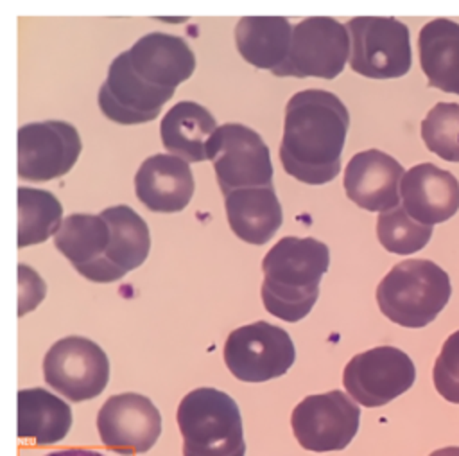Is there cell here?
<instances>
[{"label":"cell","instance_id":"18","mask_svg":"<svg viewBox=\"0 0 459 456\" xmlns=\"http://www.w3.org/2000/svg\"><path fill=\"white\" fill-rule=\"evenodd\" d=\"M403 210L421 224H439L459 210V181L430 162L411 167L400 183Z\"/></svg>","mask_w":459,"mask_h":456},{"label":"cell","instance_id":"13","mask_svg":"<svg viewBox=\"0 0 459 456\" xmlns=\"http://www.w3.org/2000/svg\"><path fill=\"white\" fill-rule=\"evenodd\" d=\"M100 442L118 454L147 452L161 434V415L152 400L140 393L109 397L99 409Z\"/></svg>","mask_w":459,"mask_h":456},{"label":"cell","instance_id":"29","mask_svg":"<svg viewBox=\"0 0 459 456\" xmlns=\"http://www.w3.org/2000/svg\"><path fill=\"white\" fill-rule=\"evenodd\" d=\"M432 381L445 400L459 404V330L445 339L434 363Z\"/></svg>","mask_w":459,"mask_h":456},{"label":"cell","instance_id":"14","mask_svg":"<svg viewBox=\"0 0 459 456\" xmlns=\"http://www.w3.org/2000/svg\"><path fill=\"white\" fill-rule=\"evenodd\" d=\"M134 75L151 88L174 93L178 84L186 81L195 68V56L190 45L172 34L149 32L126 50Z\"/></svg>","mask_w":459,"mask_h":456},{"label":"cell","instance_id":"1","mask_svg":"<svg viewBox=\"0 0 459 456\" xmlns=\"http://www.w3.org/2000/svg\"><path fill=\"white\" fill-rule=\"evenodd\" d=\"M350 126L344 102L326 90H303L285 106L280 160L287 174L307 185L332 181Z\"/></svg>","mask_w":459,"mask_h":456},{"label":"cell","instance_id":"30","mask_svg":"<svg viewBox=\"0 0 459 456\" xmlns=\"http://www.w3.org/2000/svg\"><path fill=\"white\" fill-rule=\"evenodd\" d=\"M47 456H104L99 451L93 449H82V447H70V449H61V451H54L48 452Z\"/></svg>","mask_w":459,"mask_h":456},{"label":"cell","instance_id":"11","mask_svg":"<svg viewBox=\"0 0 459 456\" xmlns=\"http://www.w3.org/2000/svg\"><path fill=\"white\" fill-rule=\"evenodd\" d=\"M416 379L409 354L396 346H375L353 355L342 372L348 395L366 406L378 408L405 393Z\"/></svg>","mask_w":459,"mask_h":456},{"label":"cell","instance_id":"3","mask_svg":"<svg viewBox=\"0 0 459 456\" xmlns=\"http://www.w3.org/2000/svg\"><path fill=\"white\" fill-rule=\"evenodd\" d=\"M450 296L448 273L429 259L398 262L377 287L382 314L407 329H421L434 321Z\"/></svg>","mask_w":459,"mask_h":456},{"label":"cell","instance_id":"10","mask_svg":"<svg viewBox=\"0 0 459 456\" xmlns=\"http://www.w3.org/2000/svg\"><path fill=\"white\" fill-rule=\"evenodd\" d=\"M290 425L298 443L307 451H342L359 431L360 409L341 390L308 395L294 408Z\"/></svg>","mask_w":459,"mask_h":456},{"label":"cell","instance_id":"20","mask_svg":"<svg viewBox=\"0 0 459 456\" xmlns=\"http://www.w3.org/2000/svg\"><path fill=\"white\" fill-rule=\"evenodd\" d=\"M230 228L244 242L262 246L278 232L283 221L274 187L240 189L224 196Z\"/></svg>","mask_w":459,"mask_h":456},{"label":"cell","instance_id":"16","mask_svg":"<svg viewBox=\"0 0 459 456\" xmlns=\"http://www.w3.org/2000/svg\"><path fill=\"white\" fill-rule=\"evenodd\" d=\"M172 95L142 83L122 52L111 61L108 77L99 90V108L117 124H143L154 120Z\"/></svg>","mask_w":459,"mask_h":456},{"label":"cell","instance_id":"15","mask_svg":"<svg viewBox=\"0 0 459 456\" xmlns=\"http://www.w3.org/2000/svg\"><path fill=\"white\" fill-rule=\"evenodd\" d=\"M111 232L102 215L72 214L54 235L56 248L74 264L77 273L91 282H117L124 275L106 260Z\"/></svg>","mask_w":459,"mask_h":456},{"label":"cell","instance_id":"19","mask_svg":"<svg viewBox=\"0 0 459 456\" xmlns=\"http://www.w3.org/2000/svg\"><path fill=\"white\" fill-rule=\"evenodd\" d=\"M140 203L152 212L183 210L194 196V176L188 162L174 154H154L143 160L134 176Z\"/></svg>","mask_w":459,"mask_h":456},{"label":"cell","instance_id":"31","mask_svg":"<svg viewBox=\"0 0 459 456\" xmlns=\"http://www.w3.org/2000/svg\"><path fill=\"white\" fill-rule=\"evenodd\" d=\"M429 456H459V447L457 445L441 447V449H436L434 452H430Z\"/></svg>","mask_w":459,"mask_h":456},{"label":"cell","instance_id":"12","mask_svg":"<svg viewBox=\"0 0 459 456\" xmlns=\"http://www.w3.org/2000/svg\"><path fill=\"white\" fill-rule=\"evenodd\" d=\"M81 149V136L68 122L25 124L18 129V176L36 183L65 176L77 162Z\"/></svg>","mask_w":459,"mask_h":456},{"label":"cell","instance_id":"8","mask_svg":"<svg viewBox=\"0 0 459 456\" xmlns=\"http://www.w3.org/2000/svg\"><path fill=\"white\" fill-rule=\"evenodd\" d=\"M296 357L287 330L255 321L230 332L224 343L228 370L244 382H265L287 373Z\"/></svg>","mask_w":459,"mask_h":456},{"label":"cell","instance_id":"26","mask_svg":"<svg viewBox=\"0 0 459 456\" xmlns=\"http://www.w3.org/2000/svg\"><path fill=\"white\" fill-rule=\"evenodd\" d=\"M63 206L48 190L18 189V246H32L56 235L63 224Z\"/></svg>","mask_w":459,"mask_h":456},{"label":"cell","instance_id":"2","mask_svg":"<svg viewBox=\"0 0 459 456\" xmlns=\"http://www.w3.org/2000/svg\"><path fill=\"white\" fill-rule=\"evenodd\" d=\"M330 250L314 237H283L264 257L260 287L264 307L283 321H299L317 302Z\"/></svg>","mask_w":459,"mask_h":456},{"label":"cell","instance_id":"6","mask_svg":"<svg viewBox=\"0 0 459 456\" xmlns=\"http://www.w3.org/2000/svg\"><path fill=\"white\" fill-rule=\"evenodd\" d=\"M224 196L240 189L273 187L271 153L262 136L244 124H222L206 147Z\"/></svg>","mask_w":459,"mask_h":456},{"label":"cell","instance_id":"25","mask_svg":"<svg viewBox=\"0 0 459 456\" xmlns=\"http://www.w3.org/2000/svg\"><path fill=\"white\" fill-rule=\"evenodd\" d=\"M111 232L106 260L122 275L140 267L151 250L147 223L127 205H115L100 214Z\"/></svg>","mask_w":459,"mask_h":456},{"label":"cell","instance_id":"9","mask_svg":"<svg viewBox=\"0 0 459 456\" xmlns=\"http://www.w3.org/2000/svg\"><path fill=\"white\" fill-rule=\"evenodd\" d=\"M45 382L72 402L99 397L109 381V359L91 339L66 336L57 339L43 359Z\"/></svg>","mask_w":459,"mask_h":456},{"label":"cell","instance_id":"27","mask_svg":"<svg viewBox=\"0 0 459 456\" xmlns=\"http://www.w3.org/2000/svg\"><path fill=\"white\" fill-rule=\"evenodd\" d=\"M377 237L380 244L396 255L416 253L427 246L432 237V226L414 221L402 205L378 214Z\"/></svg>","mask_w":459,"mask_h":456},{"label":"cell","instance_id":"21","mask_svg":"<svg viewBox=\"0 0 459 456\" xmlns=\"http://www.w3.org/2000/svg\"><path fill=\"white\" fill-rule=\"evenodd\" d=\"M420 65L430 86L459 95V23L434 18L418 36Z\"/></svg>","mask_w":459,"mask_h":456},{"label":"cell","instance_id":"28","mask_svg":"<svg viewBox=\"0 0 459 456\" xmlns=\"http://www.w3.org/2000/svg\"><path fill=\"white\" fill-rule=\"evenodd\" d=\"M427 149L445 162H459V104L437 102L421 122Z\"/></svg>","mask_w":459,"mask_h":456},{"label":"cell","instance_id":"7","mask_svg":"<svg viewBox=\"0 0 459 456\" xmlns=\"http://www.w3.org/2000/svg\"><path fill=\"white\" fill-rule=\"evenodd\" d=\"M350 32L330 16H310L292 27L287 59L273 70L278 77H337L350 61Z\"/></svg>","mask_w":459,"mask_h":456},{"label":"cell","instance_id":"4","mask_svg":"<svg viewBox=\"0 0 459 456\" xmlns=\"http://www.w3.org/2000/svg\"><path fill=\"white\" fill-rule=\"evenodd\" d=\"M183 456H246L237 402L215 388H195L178 406Z\"/></svg>","mask_w":459,"mask_h":456},{"label":"cell","instance_id":"5","mask_svg":"<svg viewBox=\"0 0 459 456\" xmlns=\"http://www.w3.org/2000/svg\"><path fill=\"white\" fill-rule=\"evenodd\" d=\"M350 32V66L369 79H394L411 70L409 27L393 16H355Z\"/></svg>","mask_w":459,"mask_h":456},{"label":"cell","instance_id":"23","mask_svg":"<svg viewBox=\"0 0 459 456\" xmlns=\"http://www.w3.org/2000/svg\"><path fill=\"white\" fill-rule=\"evenodd\" d=\"M292 25L283 16H244L235 27L238 54L253 66L276 70L287 59Z\"/></svg>","mask_w":459,"mask_h":456},{"label":"cell","instance_id":"22","mask_svg":"<svg viewBox=\"0 0 459 456\" xmlns=\"http://www.w3.org/2000/svg\"><path fill=\"white\" fill-rule=\"evenodd\" d=\"M217 127L213 115L204 106L181 101L161 118L160 136L170 154L185 162H204L208 160V142Z\"/></svg>","mask_w":459,"mask_h":456},{"label":"cell","instance_id":"24","mask_svg":"<svg viewBox=\"0 0 459 456\" xmlns=\"http://www.w3.org/2000/svg\"><path fill=\"white\" fill-rule=\"evenodd\" d=\"M70 406L43 388L18 391V438L38 445L61 442L72 427Z\"/></svg>","mask_w":459,"mask_h":456},{"label":"cell","instance_id":"17","mask_svg":"<svg viewBox=\"0 0 459 456\" xmlns=\"http://www.w3.org/2000/svg\"><path fill=\"white\" fill-rule=\"evenodd\" d=\"M405 171L393 156L368 149L351 156L344 169L346 196L364 210L387 212L400 205V183Z\"/></svg>","mask_w":459,"mask_h":456}]
</instances>
